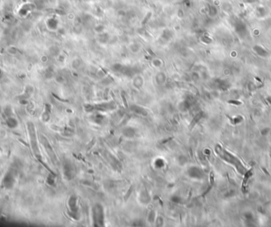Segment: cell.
<instances>
[{"instance_id":"obj_1","label":"cell","mask_w":271,"mask_h":227,"mask_svg":"<svg viewBox=\"0 0 271 227\" xmlns=\"http://www.w3.org/2000/svg\"><path fill=\"white\" fill-rule=\"evenodd\" d=\"M216 152L223 160L228 162L229 164H232L233 166H235V168H236L238 172H239L240 174L244 175L247 171L245 166L242 164V162L237 157H236L234 155H232L231 153H230L229 152L226 151L224 149H223L221 146H220V145L216 146Z\"/></svg>"},{"instance_id":"obj_2","label":"cell","mask_w":271,"mask_h":227,"mask_svg":"<svg viewBox=\"0 0 271 227\" xmlns=\"http://www.w3.org/2000/svg\"><path fill=\"white\" fill-rule=\"evenodd\" d=\"M94 219L96 225H102L104 222V215L102 212V207L100 205H97L94 210Z\"/></svg>"},{"instance_id":"obj_3","label":"cell","mask_w":271,"mask_h":227,"mask_svg":"<svg viewBox=\"0 0 271 227\" xmlns=\"http://www.w3.org/2000/svg\"><path fill=\"white\" fill-rule=\"evenodd\" d=\"M252 175H253V169H250L249 170V171H247L246 172V173H245V176H244V181H242V191H244V192H245V188H246V187H247V181H248V179H249V178L252 176Z\"/></svg>"},{"instance_id":"obj_4","label":"cell","mask_w":271,"mask_h":227,"mask_svg":"<svg viewBox=\"0 0 271 227\" xmlns=\"http://www.w3.org/2000/svg\"><path fill=\"white\" fill-rule=\"evenodd\" d=\"M132 110L134 111V112H136V114L143 115H144V116H146V115H147V113L145 111L144 109H143V108H141V107H135V106L133 107H132Z\"/></svg>"}]
</instances>
